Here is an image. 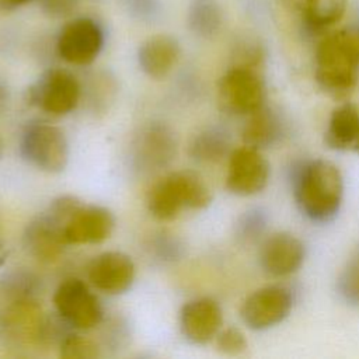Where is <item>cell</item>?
Masks as SVG:
<instances>
[{
	"label": "cell",
	"instance_id": "obj_20",
	"mask_svg": "<svg viewBox=\"0 0 359 359\" xmlns=\"http://www.w3.org/2000/svg\"><path fill=\"white\" fill-rule=\"evenodd\" d=\"M248 121L243 128L244 144L265 149L276 143L282 133V122L275 112H272L265 105L248 115Z\"/></svg>",
	"mask_w": 359,
	"mask_h": 359
},
{
	"label": "cell",
	"instance_id": "obj_13",
	"mask_svg": "<svg viewBox=\"0 0 359 359\" xmlns=\"http://www.w3.org/2000/svg\"><path fill=\"white\" fill-rule=\"evenodd\" d=\"M87 275L98 290L108 294H121L133 283L135 264L123 252L108 251L94 257L88 265Z\"/></svg>",
	"mask_w": 359,
	"mask_h": 359
},
{
	"label": "cell",
	"instance_id": "obj_15",
	"mask_svg": "<svg viewBox=\"0 0 359 359\" xmlns=\"http://www.w3.org/2000/svg\"><path fill=\"white\" fill-rule=\"evenodd\" d=\"M177 142L171 129L161 123L144 128L135 142V158L140 167L156 170L168 164L175 156Z\"/></svg>",
	"mask_w": 359,
	"mask_h": 359
},
{
	"label": "cell",
	"instance_id": "obj_5",
	"mask_svg": "<svg viewBox=\"0 0 359 359\" xmlns=\"http://www.w3.org/2000/svg\"><path fill=\"white\" fill-rule=\"evenodd\" d=\"M104 46V31L90 17L69 20L56 38V52L67 63L86 66L93 63Z\"/></svg>",
	"mask_w": 359,
	"mask_h": 359
},
{
	"label": "cell",
	"instance_id": "obj_4",
	"mask_svg": "<svg viewBox=\"0 0 359 359\" xmlns=\"http://www.w3.org/2000/svg\"><path fill=\"white\" fill-rule=\"evenodd\" d=\"M219 102L234 115H251L265 105V83L254 67L233 66L219 80Z\"/></svg>",
	"mask_w": 359,
	"mask_h": 359
},
{
	"label": "cell",
	"instance_id": "obj_29",
	"mask_svg": "<svg viewBox=\"0 0 359 359\" xmlns=\"http://www.w3.org/2000/svg\"><path fill=\"white\" fill-rule=\"evenodd\" d=\"M43 14L52 18L70 17L79 6V0H36Z\"/></svg>",
	"mask_w": 359,
	"mask_h": 359
},
{
	"label": "cell",
	"instance_id": "obj_23",
	"mask_svg": "<svg viewBox=\"0 0 359 359\" xmlns=\"http://www.w3.org/2000/svg\"><path fill=\"white\" fill-rule=\"evenodd\" d=\"M223 14L216 0H194L189 6V28L202 38H210L222 27Z\"/></svg>",
	"mask_w": 359,
	"mask_h": 359
},
{
	"label": "cell",
	"instance_id": "obj_24",
	"mask_svg": "<svg viewBox=\"0 0 359 359\" xmlns=\"http://www.w3.org/2000/svg\"><path fill=\"white\" fill-rule=\"evenodd\" d=\"M337 290L344 302L359 307V247L346 259L337 280Z\"/></svg>",
	"mask_w": 359,
	"mask_h": 359
},
{
	"label": "cell",
	"instance_id": "obj_1",
	"mask_svg": "<svg viewBox=\"0 0 359 359\" xmlns=\"http://www.w3.org/2000/svg\"><path fill=\"white\" fill-rule=\"evenodd\" d=\"M314 77L334 98H344L359 80V24L325 35L316 48Z\"/></svg>",
	"mask_w": 359,
	"mask_h": 359
},
{
	"label": "cell",
	"instance_id": "obj_12",
	"mask_svg": "<svg viewBox=\"0 0 359 359\" xmlns=\"http://www.w3.org/2000/svg\"><path fill=\"white\" fill-rule=\"evenodd\" d=\"M223 323L220 304L212 297H198L185 303L180 313V328L192 344H206L216 338Z\"/></svg>",
	"mask_w": 359,
	"mask_h": 359
},
{
	"label": "cell",
	"instance_id": "obj_30",
	"mask_svg": "<svg viewBox=\"0 0 359 359\" xmlns=\"http://www.w3.org/2000/svg\"><path fill=\"white\" fill-rule=\"evenodd\" d=\"M32 0H0V13H8L20 8Z\"/></svg>",
	"mask_w": 359,
	"mask_h": 359
},
{
	"label": "cell",
	"instance_id": "obj_25",
	"mask_svg": "<svg viewBox=\"0 0 359 359\" xmlns=\"http://www.w3.org/2000/svg\"><path fill=\"white\" fill-rule=\"evenodd\" d=\"M60 356L65 359H94L100 356L98 345L81 335H67L60 342Z\"/></svg>",
	"mask_w": 359,
	"mask_h": 359
},
{
	"label": "cell",
	"instance_id": "obj_3",
	"mask_svg": "<svg viewBox=\"0 0 359 359\" xmlns=\"http://www.w3.org/2000/svg\"><path fill=\"white\" fill-rule=\"evenodd\" d=\"M22 157L46 172H60L69 161V143L65 133L50 123H29L20 142Z\"/></svg>",
	"mask_w": 359,
	"mask_h": 359
},
{
	"label": "cell",
	"instance_id": "obj_14",
	"mask_svg": "<svg viewBox=\"0 0 359 359\" xmlns=\"http://www.w3.org/2000/svg\"><path fill=\"white\" fill-rule=\"evenodd\" d=\"M22 243L28 254L42 262L55 261L67 245L63 237L62 224L48 213L28 223L22 236Z\"/></svg>",
	"mask_w": 359,
	"mask_h": 359
},
{
	"label": "cell",
	"instance_id": "obj_26",
	"mask_svg": "<svg viewBox=\"0 0 359 359\" xmlns=\"http://www.w3.org/2000/svg\"><path fill=\"white\" fill-rule=\"evenodd\" d=\"M266 223L265 213L259 209L245 212L237 222V237L244 243L255 241L264 231Z\"/></svg>",
	"mask_w": 359,
	"mask_h": 359
},
{
	"label": "cell",
	"instance_id": "obj_19",
	"mask_svg": "<svg viewBox=\"0 0 359 359\" xmlns=\"http://www.w3.org/2000/svg\"><path fill=\"white\" fill-rule=\"evenodd\" d=\"M358 140L359 109L352 102H342L331 112L324 142L332 150H355Z\"/></svg>",
	"mask_w": 359,
	"mask_h": 359
},
{
	"label": "cell",
	"instance_id": "obj_10",
	"mask_svg": "<svg viewBox=\"0 0 359 359\" xmlns=\"http://www.w3.org/2000/svg\"><path fill=\"white\" fill-rule=\"evenodd\" d=\"M306 258L303 241L292 233L276 231L268 236L259 248V265L273 278L289 276L299 271Z\"/></svg>",
	"mask_w": 359,
	"mask_h": 359
},
{
	"label": "cell",
	"instance_id": "obj_17",
	"mask_svg": "<svg viewBox=\"0 0 359 359\" xmlns=\"http://www.w3.org/2000/svg\"><path fill=\"white\" fill-rule=\"evenodd\" d=\"M181 55L178 41L167 34L147 38L137 49V63L151 79L165 77L177 65Z\"/></svg>",
	"mask_w": 359,
	"mask_h": 359
},
{
	"label": "cell",
	"instance_id": "obj_11",
	"mask_svg": "<svg viewBox=\"0 0 359 359\" xmlns=\"http://www.w3.org/2000/svg\"><path fill=\"white\" fill-rule=\"evenodd\" d=\"M115 219L102 206L81 203L63 223L66 244H95L107 240L114 230Z\"/></svg>",
	"mask_w": 359,
	"mask_h": 359
},
{
	"label": "cell",
	"instance_id": "obj_31",
	"mask_svg": "<svg viewBox=\"0 0 359 359\" xmlns=\"http://www.w3.org/2000/svg\"><path fill=\"white\" fill-rule=\"evenodd\" d=\"M7 100H8V93H7V88L0 84V111L4 109L6 104H7Z\"/></svg>",
	"mask_w": 359,
	"mask_h": 359
},
{
	"label": "cell",
	"instance_id": "obj_21",
	"mask_svg": "<svg viewBox=\"0 0 359 359\" xmlns=\"http://www.w3.org/2000/svg\"><path fill=\"white\" fill-rule=\"evenodd\" d=\"M4 321L14 335L24 338L41 335L45 325L42 323L41 309L32 299L14 300L6 313Z\"/></svg>",
	"mask_w": 359,
	"mask_h": 359
},
{
	"label": "cell",
	"instance_id": "obj_28",
	"mask_svg": "<svg viewBox=\"0 0 359 359\" xmlns=\"http://www.w3.org/2000/svg\"><path fill=\"white\" fill-rule=\"evenodd\" d=\"M35 278L27 273H13L6 280V289L10 294L14 296L15 300L20 299H31V293L35 289Z\"/></svg>",
	"mask_w": 359,
	"mask_h": 359
},
{
	"label": "cell",
	"instance_id": "obj_6",
	"mask_svg": "<svg viewBox=\"0 0 359 359\" xmlns=\"http://www.w3.org/2000/svg\"><path fill=\"white\" fill-rule=\"evenodd\" d=\"M80 83L73 73L53 67L43 72L31 86L29 101L50 115L72 112L80 100Z\"/></svg>",
	"mask_w": 359,
	"mask_h": 359
},
{
	"label": "cell",
	"instance_id": "obj_8",
	"mask_svg": "<svg viewBox=\"0 0 359 359\" xmlns=\"http://www.w3.org/2000/svg\"><path fill=\"white\" fill-rule=\"evenodd\" d=\"M293 297L282 285H268L252 292L241 304L243 323L254 330L264 331L282 323L290 313Z\"/></svg>",
	"mask_w": 359,
	"mask_h": 359
},
{
	"label": "cell",
	"instance_id": "obj_27",
	"mask_svg": "<svg viewBox=\"0 0 359 359\" xmlns=\"http://www.w3.org/2000/svg\"><path fill=\"white\" fill-rule=\"evenodd\" d=\"M216 346L224 355L237 356L247 349V339L237 327H227L217 332Z\"/></svg>",
	"mask_w": 359,
	"mask_h": 359
},
{
	"label": "cell",
	"instance_id": "obj_22",
	"mask_svg": "<svg viewBox=\"0 0 359 359\" xmlns=\"http://www.w3.org/2000/svg\"><path fill=\"white\" fill-rule=\"evenodd\" d=\"M230 137L220 128H208L199 132L189 144V154L203 163H216L227 156Z\"/></svg>",
	"mask_w": 359,
	"mask_h": 359
},
{
	"label": "cell",
	"instance_id": "obj_18",
	"mask_svg": "<svg viewBox=\"0 0 359 359\" xmlns=\"http://www.w3.org/2000/svg\"><path fill=\"white\" fill-rule=\"evenodd\" d=\"M161 182L180 210L184 208L203 209L210 205L212 194L201 175L194 171H174L161 178Z\"/></svg>",
	"mask_w": 359,
	"mask_h": 359
},
{
	"label": "cell",
	"instance_id": "obj_32",
	"mask_svg": "<svg viewBox=\"0 0 359 359\" xmlns=\"http://www.w3.org/2000/svg\"><path fill=\"white\" fill-rule=\"evenodd\" d=\"M3 153H4V143H3V139L0 137V158L3 157Z\"/></svg>",
	"mask_w": 359,
	"mask_h": 359
},
{
	"label": "cell",
	"instance_id": "obj_16",
	"mask_svg": "<svg viewBox=\"0 0 359 359\" xmlns=\"http://www.w3.org/2000/svg\"><path fill=\"white\" fill-rule=\"evenodd\" d=\"M290 14L300 18L303 27L318 34L335 25L344 15L346 0H278Z\"/></svg>",
	"mask_w": 359,
	"mask_h": 359
},
{
	"label": "cell",
	"instance_id": "obj_9",
	"mask_svg": "<svg viewBox=\"0 0 359 359\" xmlns=\"http://www.w3.org/2000/svg\"><path fill=\"white\" fill-rule=\"evenodd\" d=\"M269 174V163L261 150L244 144L229 154L226 188L237 196H251L266 187Z\"/></svg>",
	"mask_w": 359,
	"mask_h": 359
},
{
	"label": "cell",
	"instance_id": "obj_2",
	"mask_svg": "<svg viewBox=\"0 0 359 359\" xmlns=\"http://www.w3.org/2000/svg\"><path fill=\"white\" fill-rule=\"evenodd\" d=\"M344 177L338 165L324 158L310 160L299 167L293 194L299 210L311 222H328L344 199Z\"/></svg>",
	"mask_w": 359,
	"mask_h": 359
},
{
	"label": "cell",
	"instance_id": "obj_7",
	"mask_svg": "<svg viewBox=\"0 0 359 359\" xmlns=\"http://www.w3.org/2000/svg\"><path fill=\"white\" fill-rule=\"evenodd\" d=\"M53 303L59 316L72 327L90 330L102 320V307L88 286L70 278L62 282L53 294Z\"/></svg>",
	"mask_w": 359,
	"mask_h": 359
}]
</instances>
